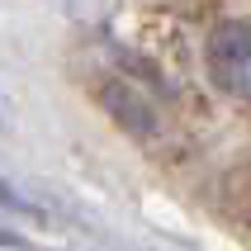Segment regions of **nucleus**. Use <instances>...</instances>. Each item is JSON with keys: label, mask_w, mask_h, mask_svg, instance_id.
Returning <instances> with one entry per match:
<instances>
[{"label": "nucleus", "mask_w": 251, "mask_h": 251, "mask_svg": "<svg viewBox=\"0 0 251 251\" xmlns=\"http://www.w3.org/2000/svg\"><path fill=\"white\" fill-rule=\"evenodd\" d=\"M209 76L218 90L251 100V19H227L209 38Z\"/></svg>", "instance_id": "1"}]
</instances>
